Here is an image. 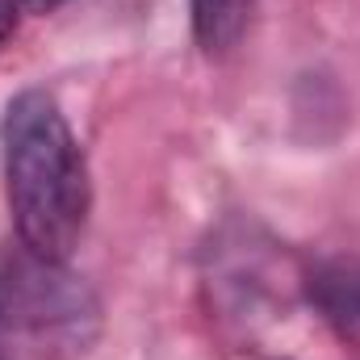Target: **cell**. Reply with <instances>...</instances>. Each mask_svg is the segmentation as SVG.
<instances>
[{"label":"cell","instance_id":"6da1fadb","mask_svg":"<svg viewBox=\"0 0 360 360\" xmlns=\"http://www.w3.org/2000/svg\"><path fill=\"white\" fill-rule=\"evenodd\" d=\"M4 188L21 243L42 264H63L89 218V168L84 151L42 89L17 92L0 122Z\"/></svg>","mask_w":360,"mask_h":360},{"label":"cell","instance_id":"7a4b0ae2","mask_svg":"<svg viewBox=\"0 0 360 360\" xmlns=\"http://www.w3.org/2000/svg\"><path fill=\"white\" fill-rule=\"evenodd\" d=\"M306 293L340 335L360 340V256H331L314 264Z\"/></svg>","mask_w":360,"mask_h":360},{"label":"cell","instance_id":"3957f363","mask_svg":"<svg viewBox=\"0 0 360 360\" xmlns=\"http://www.w3.org/2000/svg\"><path fill=\"white\" fill-rule=\"evenodd\" d=\"M256 0H193V34L201 42L205 55H222L231 51L252 17Z\"/></svg>","mask_w":360,"mask_h":360},{"label":"cell","instance_id":"277c9868","mask_svg":"<svg viewBox=\"0 0 360 360\" xmlns=\"http://www.w3.org/2000/svg\"><path fill=\"white\" fill-rule=\"evenodd\" d=\"M17 8L21 4H13V0H0V42L17 30Z\"/></svg>","mask_w":360,"mask_h":360},{"label":"cell","instance_id":"5b68a950","mask_svg":"<svg viewBox=\"0 0 360 360\" xmlns=\"http://www.w3.org/2000/svg\"><path fill=\"white\" fill-rule=\"evenodd\" d=\"M21 8H30V13H51V8H59L63 0H17Z\"/></svg>","mask_w":360,"mask_h":360}]
</instances>
